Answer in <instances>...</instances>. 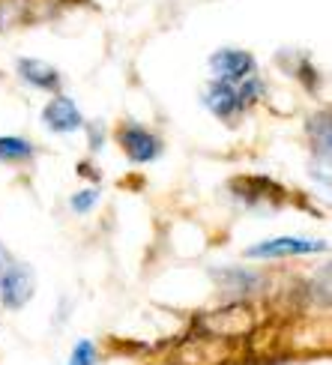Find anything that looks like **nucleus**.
Masks as SVG:
<instances>
[{
  "mask_svg": "<svg viewBox=\"0 0 332 365\" xmlns=\"http://www.w3.org/2000/svg\"><path fill=\"white\" fill-rule=\"evenodd\" d=\"M314 123H318V132L311 135V141H314V156H318V162H329V114L323 111V114H318V120H314Z\"/></svg>",
  "mask_w": 332,
  "mask_h": 365,
  "instance_id": "11",
  "label": "nucleus"
},
{
  "mask_svg": "<svg viewBox=\"0 0 332 365\" xmlns=\"http://www.w3.org/2000/svg\"><path fill=\"white\" fill-rule=\"evenodd\" d=\"M9 264H12V255L6 252V246H4V242H0V272H4Z\"/></svg>",
  "mask_w": 332,
  "mask_h": 365,
  "instance_id": "14",
  "label": "nucleus"
},
{
  "mask_svg": "<svg viewBox=\"0 0 332 365\" xmlns=\"http://www.w3.org/2000/svg\"><path fill=\"white\" fill-rule=\"evenodd\" d=\"M264 96V84L258 78H243V81H213L207 90V108L222 120H234L237 114H243L251 102H258Z\"/></svg>",
  "mask_w": 332,
  "mask_h": 365,
  "instance_id": "1",
  "label": "nucleus"
},
{
  "mask_svg": "<svg viewBox=\"0 0 332 365\" xmlns=\"http://www.w3.org/2000/svg\"><path fill=\"white\" fill-rule=\"evenodd\" d=\"M216 282L222 287H228L234 294H251L261 287V276L258 272H249V269H239V267H228V269H216Z\"/></svg>",
  "mask_w": 332,
  "mask_h": 365,
  "instance_id": "9",
  "label": "nucleus"
},
{
  "mask_svg": "<svg viewBox=\"0 0 332 365\" xmlns=\"http://www.w3.org/2000/svg\"><path fill=\"white\" fill-rule=\"evenodd\" d=\"M42 123L48 126L51 132H57V135H66V132L81 129V126H84V117H81L78 105H75L72 99L57 96V99H51L48 105H45V111H42Z\"/></svg>",
  "mask_w": 332,
  "mask_h": 365,
  "instance_id": "7",
  "label": "nucleus"
},
{
  "mask_svg": "<svg viewBox=\"0 0 332 365\" xmlns=\"http://www.w3.org/2000/svg\"><path fill=\"white\" fill-rule=\"evenodd\" d=\"M33 156V144L15 135H0V162H24Z\"/></svg>",
  "mask_w": 332,
  "mask_h": 365,
  "instance_id": "10",
  "label": "nucleus"
},
{
  "mask_svg": "<svg viewBox=\"0 0 332 365\" xmlns=\"http://www.w3.org/2000/svg\"><path fill=\"white\" fill-rule=\"evenodd\" d=\"M96 201H99V192H96V189L75 192V195H72V210H75V212H90Z\"/></svg>",
  "mask_w": 332,
  "mask_h": 365,
  "instance_id": "13",
  "label": "nucleus"
},
{
  "mask_svg": "<svg viewBox=\"0 0 332 365\" xmlns=\"http://www.w3.org/2000/svg\"><path fill=\"white\" fill-rule=\"evenodd\" d=\"M311 252H326V242L321 240H303V237H279V240H264L258 246L246 249V257H296V255H311Z\"/></svg>",
  "mask_w": 332,
  "mask_h": 365,
  "instance_id": "4",
  "label": "nucleus"
},
{
  "mask_svg": "<svg viewBox=\"0 0 332 365\" xmlns=\"http://www.w3.org/2000/svg\"><path fill=\"white\" fill-rule=\"evenodd\" d=\"M69 365H96V347L90 341H78L72 351V359Z\"/></svg>",
  "mask_w": 332,
  "mask_h": 365,
  "instance_id": "12",
  "label": "nucleus"
},
{
  "mask_svg": "<svg viewBox=\"0 0 332 365\" xmlns=\"http://www.w3.org/2000/svg\"><path fill=\"white\" fill-rule=\"evenodd\" d=\"M120 144H123L126 156L132 162H153L162 153L159 138L150 129L138 126V123H126L123 129H120Z\"/></svg>",
  "mask_w": 332,
  "mask_h": 365,
  "instance_id": "5",
  "label": "nucleus"
},
{
  "mask_svg": "<svg viewBox=\"0 0 332 365\" xmlns=\"http://www.w3.org/2000/svg\"><path fill=\"white\" fill-rule=\"evenodd\" d=\"M19 75L33 84L36 90H57L60 87V75L57 69H51V63H42V60H19Z\"/></svg>",
  "mask_w": 332,
  "mask_h": 365,
  "instance_id": "8",
  "label": "nucleus"
},
{
  "mask_svg": "<svg viewBox=\"0 0 332 365\" xmlns=\"http://www.w3.org/2000/svg\"><path fill=\"white\" fill-rule=\"evenodd\" d=\"M33 294V269L12 261L4 272H0V302L6 309H21Z\"/></svg>",
  "mask_w": 332,
  "mask_h": 365,
  "instance_id": "3",
  "label": "nucleus"
},
{
  "mask_svg": "<svg viewBox=\"0 0 332 365\" xmlns=\"http://www.w3.org/2000/svg\"><path fill=\"white\" fill-rule=\"evenodd\" d=\"M201 329L204 332H213V336H243V332H249L254 327V317L249 312V306H243V302H231V306H222L219 312H209L201 317Z\"/></svg>",
  "mask_w": 332,
  "mask_h": 365,
  "instance_id": "2",
  "label": "nucleus"
},
{
  "mask_svg": "<svg viewBox=\"0 0 332 365\" xmlns=\"http://www.w3.org/2000/svg\"><path fill=\"white\" fill-rule=\"evenodd\" d=\"M209 69H213L222 81H243L254 72V57L239 48H222L209 57Z\"/></svg>",
  "mask_w": 332,
  "mask_h": 365,
  "instance_id": "6",
  "label": "nucleus"
}]
</instances>
